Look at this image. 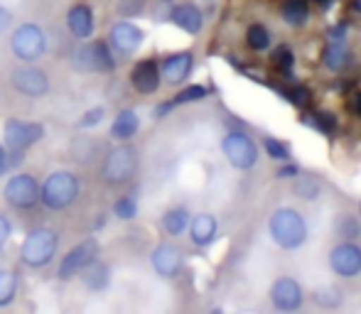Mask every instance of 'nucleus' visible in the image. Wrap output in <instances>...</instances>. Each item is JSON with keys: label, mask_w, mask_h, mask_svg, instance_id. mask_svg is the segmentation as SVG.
Returning a JSON list of instances; mask_svg holds the SVG:
<instances>
[{"label": "nucleus", "mask_w": 361, "mask_h": 314, "mask_svg": "<svg viewBox=\"0 0 361 314\" xmlns=\"http://www.w3.org/2000/svg\"><path fill=\"white\" fill-rule=\"evenodd\" d=\"M104 118H106V108H104V106H94V108H89L84 115H81L79 128H96V125H99Z\"/></svg>", "instance_id": "37"}, {"label": "nucleus", "mask_w": 361, "mask_h": 314, "mask_svg": "<svg viewBox=\"0 0 361 314\" xmlns=\"http://www.w3.org/2000/svg\"><path fill=\"white\" fill-rule=\"evenodd\" d=\"M10 81H13V89L18 91V94L27 96V99H39V96H44L49 91L47 72H42V69H37V67L15 69Z\"/></svg>", "instance_id": "13"}, {"label": "nucleus", "mask_w": 361, "mask_h": 314, "mask_svg": "<svg viewBox=\"0 0 361 314\" xmlns=\"http://www.w3.org/2000/svg\"><path fill=\"white\" fill-rule=\"evenodd\" d=\"M162 3H172V0H162Z\"/></svg>", "instance_id": "46"}, {"label": "nucleus", "mask_w": 361, "mask_h": 314, "mask_svg": "<svg viewBox=\"0 0 361 314\" xmlns=\"http://www.w3.org/2000/svg\"><path fill=\"white\" fill-rule=\"evenodd\" d=\"M10 27H13V13H10L8 8H3V5H0V34L8 32Z\"/></svg>", "instance_id": "41"}, {"label": "nucleus", "mask_w": 361, "mask_h": 314, "mask_svg": "<svg viewBox=\"0 0 361 314\" xmlns=\"http://www.w3.org/2000/svg\"><path fill=\"white\" fill-rule=\"evenodd\" d=\"M3 196L13 209H32L35 204L39 201V184L32 175H13L8 182H5V189H3Z\"/></svg>", "instance_id": "8"}, {"label": "nucleus", "mask_w": 361, "mask_h": 314, "mask_svg": "<svg viewBox=\"0 0 361 314\" xmlns=\"http://www.w3.org/2000/svg\"><path fill=\"white\" fill-rule=\"evenodd\" d=\"M295 196L298 199H305V201H314L319 194H322V184H319V180H314V177H295V187H293Z\"/></svg>", "instance_id": "28"}, {"label": "nucleus", "mask_w": 361, "mask_h": 314, "mask_svg": "<svg viewBox=\"0 0 361 314\" xmlns=\"http://www.w3.org/2000/svg\"><path fill=\"white\" fill-rule=\"evenodd\" d=\"M18 295V275L13 270H0V307H8Z\"/></svg>", "instance_id": "29"}, {"label": "nucleus", "mask_w": 361, "mask_h": 314, "mask_svg": "<svg viewBox=\"0 0 361 314\" xmlns=\"http://www.w3.org/2000/svg\"><path fill=\"white\" fill-rule=\"evenodd\" d=\"M302 123H310L312 128H317L319 133H327V135H332L334 128H337V118H334V113H329V111H319V113L305 115Z\"/></svg>", "instance_id": "31"}, {"label": "nucleus", "mask_w": 361, "mask_h": 314, "mask_svg": "<svg viewBox=\"0 0 361 314\" xmlns=\"http://www.w3.org/2000/svg\"><path fill=\"white\" fill-rule=\"evenodd\" d=\"M114 214L118 216L121 221H130V219H135V216H138V199H135L133 194L121 196V199L116 201V206H114Z\"/></svg>", "instance_id": "32"}, {"label": "nucleus", "mask_w": 361, "mask_h": 314, "mask_svg": "<svg viewBox=\"0 0 361 314\" xmlns=\"http://www.w3.org/2000/svg\"><path fill=\"white\" fill-rule=\"evenodd\" d=\"M329 268L334 275L344 280H354L361 275V246L354 241H342L329 253Z\"/></svg>", "instance_id": "10"}, {"label": "nucleus", "mask_w": 361, "mask_h": 314, "mask_svg": "<svg viewBox=\"0 0 361 314\" xmlns=\"http://www.w3.org/2000/svg\"><path fill=\"white\" fill-rule=\"evenodd\" d=\"M281 18L290 27H302L310 23V0H283Z\"/></svg>", "instance_id": "23"}, {"label": "nucleus", "mask_w": 361, "mask_h": 314, "mask_svg": "<svg viewBox=\"0 0 361 314\" xmlns=\"http://www.w3.org/2000/svg\"><path fill=\"white\" fill-rule=\"evenodd\" d=\"M10 234H13V226H10V221L5 219L3 214H0V251H3L5 243L10 241Z\"/></svg>", "instance_id": "40"}, {"label": "nucleus", "mask_w": 361, "mask_h": 314, "mask_svg": "<svg viewBox=\"0 0 361 314\" xmlns=\"http://www.w3.org/2000/svg\"><path fill=\"white\" fill-rule=\"evenodd\" d=\"M192 69H195V54L192 52H175V54H170V57L162 59L160 77L165 84L180 86L190 79Z\"/></svg>", "instance_id": "16"}, {"label": "nucleus", "mask_w": 361, "mask_h": 314, "mask_svg": "<svg viewBox=\"0 0 361 314\" xmlns=\"http://www.w3.org/2000/svg\"><path fill=\"white\" fill-rule=\"evenodd\" d=\"M286 99L295 106V108H305V106L310 103V99H312V91L302 84H295L286 91Z\"/></svg>", "instance_id": "35"}, {"label": "nucleus", "mask_w": 361, "mask_h": 314, "mask_svg": "<svg viewBox=\"0 0 361 314\" xmlns=\"http://www.w3.org/2000/svg\"><path fill=\"white\" fill-rule=\"evenodd\" d=\"M349 62H352V52H349L347 42H329L327 49L322 52V67L327 72H344L349 67Z\"/></svg>", "instance_id": "21"}, {"label": "nucleus", "mask_w": 361, "mask_h": 314, "mask_svg": "<svg viewBox=\"0 0 361 314\" xmlns=\"http://www.w3.org/2000/svg\"><path fill=\"white\" fill-rule=\"evenodd\" d=\"M8 170V153H5V148L0 145V175Z\"/></svg>", "instance_id": "43"}, {"label": "nucleus", "mask_w": 361, "mask_h": 314, "mask_svg": "<svg viewBox=\"0 0 361 314\" xmlns=\"http://www.w3.org/2000/svg\"><path fill=\"white\" fill-rule=\"evenodd\" d=\"M138 165H140L138 150H135L133 145H118V148L109 150L101 175H104L106 184L118 187V184H126V182L133 180L135 172H138Z\"/></svg>", "instance_id": "4"}, {"label": "nucleus", "mask_w": 361, "mask_h": 314, "mask_svg": "<svg viewBox=\"0 0 361 314\" xmlns=\"http://www.w3.org/2000/svg\"><path fill=\"white\" fill-rule=\"evenodd\" d=\"M268 234H271L273 243L281 246L283 251H295L307 241V221L300 211L283 206L268 221Z\"/></svg>", "instance_id": "1"}, {"label": "nucleus", "mask_w": 361, "mask_h": 314, "mask_svg": "<svg viewBox=\"0 0 361 314\" xmlns=\"http://www.w3.org/2000/svg\"><path fill=\"white\" fill-rule=\"evenodd\" d=\"M271 302L276 310L281 312H295L302 307L305 302V292L295 277H278L271 287Z\"/></svg>", "instance_id": "14"}, {"label": "nucleus", "mask_w": 361, "mask_h": 314, "mask_svg": "<svg viewBox=\"0 0 361 314\" xmlns=\"http://www.w3.org/2000/svg\"><path fill=\"white\" fill-rule=\"evenodd\" d=\"M207 96H209V89H207V86L192 84V86H187V89H182L180 94H177L175 99L170 101V103H172V108H175V106H185V103H197V101H204Z\"/></svg>", "instance_id": "30"}, {"label": "nucleus", "mask_w": 361, "mask_h": 314, "mask_svg": "<svg viewBox=\"0 0 361 314\" xmlns=\"http://www.w3.org/2000/svg\"><path fill=\"white\" fill-rule=\"evenodd\" d=\"M263 150H266L268 157L276 160V162H288L290 160V148L278 138H263Z\"/></svg>", "instance_id": "34"}, {"label": "nucleus", "mask_w": 361, "mask_h": 314, "mask_svg": "<svg viewBox=\"0 0 361 314\" xmlns=\"http://www.w3.org/2000/svg\"><path fill=\"white\" fill-rule=\"evenodd\" d=\"M145 42V32L138 27V25L128 23V20H121L111 27V34H109V47L114 49L116 54L121 57H130L135 54Z\"/></svg>", "instance_id": "12"}, {"label": "nucleus", "mask_w": 361, "mask_h": 314, "mask_svg": "<svg viewBox=\"0 0 361 314\" xmlns=\"http://www.w3.org/2000/svg\"><path fill=\"white\" fill-rule=\"evenodd\" d=\"M276 175H278V180H295V177L300 175V170L295 165H283Z\"/></svg>", "instance_id": "42"}, {"label": "nucleus", "mask_w": 361, "mask_h": 314, "mask_svg": "<svg viewBox=\"0 0 361 314\" xmlns=\"http://www.w3.org/2000/svg\"><path fill=\"white\" fill-rule=\"evenodd\" d=\"M190 238H192V243L195 246H200V248H207V246H212L214 243V238H216V231H219V224H216V216H212V214H197V216H192L190 219Z\"/></svg>", "instance_id": "20"}, {"label": "nucleus", "mask_w": 361, "mask_h": 314, "mask_svg": "<svg viewBox=\"0 0 361 314\" xmlns=\"http://www.w3.org/2000/svg\"><path fill=\"white\" fill-rule=\"evenodd\" d=\"M273 64H276L283 74H290L295 67V52L288 47V44H281V47L273 49Z\"/></svg>", "instance_id": "33"}, {"label": "nucleus", "mask_w": 361, "mask_h": 314, "mask_svg": "<svg viewBox=\"0 0 361 314\" xmlns=\"http://www.w3.org/2000/svg\"><path fill=\"white\" fill-rule=\"evenodd\" d=\"M170 20H172V25H177V27L187 34H200L202 27H204V15H202V10L197 8L195 3L175 5L170 13Z\"/></svg>", "instance_id": "18"}, {"label": "nucleus", "mask_w": 361, "mask_h": 314, "mask_svg": "<svg viewBox=\"0 0 361 314\" xmlns=\"http://www.w3.org/2000/svg\"><path fill=\"white\" fill-rule=\"evenodd\" d=\"M145 10V0H118L121 18H138Z\"/></svg>", "instance_id": "38"}, {"label": "nucleus", "mask_w": 361, "mask_h": 314, "mask_svg": "<svg viewBox=\"0 0 361 314\" xmlns=\"http://www.w3.org/2000/svg\"><path fill=\"white\" fill-rule=\"evenodd\" d=\"M354 113H357L359 118H361V94L354 96Z\"/></svg>", "instance_id": "44"}, {"label": "nucleus", "mask_w": 361, "mask_h": 314, "mask_svg": "<svg viewBox=\"0 0 361 314\" xmlns=\"http://www.w3.org/2000/svg\"><path fill=\"white\" fill-rule=\"evenodd\" d=\"M246 44L253 49V52H268V49H271V44H273L271 30H268L266 25H261V23L248 25V30H246Z\"/></svg>", "instance_id": "26"}, {"label": "nucleus", "mask_w": 361, "mask_h": 314, "mask_svg": "<svg viewBox=\"0 0 361 314\" xmlns=\"http://www.w3.org/2000/svg\"><path fill=\"white\" fill-rule=\"evenodd\" d=\"M314 3H317L319 8H332V3H334V0H314Z\"/></svg>", "instance_id": "45"}, {"label": "nucleus", "mask_w": 361, "mask_h": 314, "mask_svg": "<svg viewBox=\"0 0 361 314\" xmlns=\"http://www.w3.org/2000/svg\"><path fill=\"white\" fill-rule=\"evenodd\" d=\"M160 64L155 62V59H143V62H138L133 67V72H130V84H133V89L138 91V94H155L157 89H160Z\"/></svg>", "instance_id": "17"}, {"label": "nucleus", "mask_w": 361, "mask_h": 314, "mask_svg": "<svg viewBox=\"0 0 361 314\" xmlns=\"http://www.w3.org/2000/svg\"><path fill=\"white\" fill-rule=\"evenodd\" d=\"M190 226V211L185 206H175V209H167L162 216V231L167 236H182Z\"/></svg>", "instance_id": "24"}, {"label": "nucleus", "mask_w": 361, "mask_h": 314, "mask_svg": "<svg viewBox=\"0 0 361 314\" xmlns=\"http://www.w3.org/2000/svg\"><path fill=\"white\" fill-rule=\"evenodd\" d=\"M221 153L236 170H253L258 165V145L243 130H228L221 140Z\"/></svg>", "instance_id": "6"}, {"label": "nucleus", "mask_w": 361, "mask_h": 314, "mask_svg": "<svg viewBox=\"0 0 361 314\" xmlns=\"http://www.w3.org/2000/svg\"><path fill=\"white\" fill-rule=\"evenodd\" d=\"M150 263L160 277H177L185 265V253L175 246V243H160L152 251Z\"/></svg>", "instance_id": "15"}, {"label": "nucleus", "mask_w": 361, "mask_h": 314, "mask_svg": "<svg viewBox=\"0 0 361 314\" xmlns=\"http://www.w3.org/2000/svg\"><path fill=\"white\" fill-rule=\"evenodd\" d=\"M10 49H13V54L20 62L35 64L47 52V34H44L42 27H37V25L25 23V25H20L13 32V37H10Z\"/></svg>", "instance_id": "5"}, {"label": "nucleus", "mask_w": 361, "mask_h": 314, "mask_svg": "<svg viewBox=\"0 0 361 314\" xmlns=\"http://www.w3.org/2000/svg\"><path fill=\"white\" fill-rule=\"evenodd\" d=\"M81 277H84L86 287L94 292H101L106 290V285L111 282V268L109 265H101V263H91L89 268H84L81 270Z\"/></svg>", "instance_id": "25"}, {"label": "nucleus", "mask_w": 361, "mask_h": 314, "mask_svg": "<svg viewBox=\"0 0 361 314\" xmlns=\"http://www.w3.org/2000/svg\"><path fill=\"white\" fill-rule=\"evenodd\" d=\"M57 248H59V236L57 231L52 229H35L25 236L23 246H20V260L25 263L27 268H39L49 265L57 256Z\"/></svg>", "instance_id": "3"}, {"label": "nucleus", "mask_w": 361, "mask_h": 314, "mask_svg": "<svg viewBox=\"0 0 361 314\" xmlns=\"http://www.w3.org/2000/svg\"><path fill=\"white\" fill-rule=\"evenodd\" d=\"M337 234L342 238H347V241L359 238V224L354 221V216H349V214H339L337 216Z\"/></svg>", "instance_id": "36"}, {"label": "nucleus", "mask_w": 361, "mask_h": 314, "mask_svg": "<svg viewBox=\"0 0 361 314\" xmlns=\"http://www.w3.org/2000/svg\"><path fill=\"white\" fill-rule=\"evenodd\" d=\"M99 251L101 248H99V243H96V238H86V241L76 243L72 251L62 258V265H59V270H57L59 280H72V277L81 275V270L89 268L91 263L99 258Z\"/></svg>", "instance_id": "9"}, {"label": "nucleus", "mask_w": 361, "mask_h": 314, "mask_svg": "<svg viewBox=\"0 0 361 314\" xmlns=\"http://www.w3.org/2000/svg\"><path fill=\"white\" fill-rule=\"evenodd\" d=\"M347 32H349V25L339 23V25H334V27L327 30V39L329 42H347Z\"/></svg>", "instance_id": "39"}, {"label": "nucleus", "mask_w": 361, "mask_h": 314, "mask_svg": "<svg viewBox=\"0 0 361 314\" xmlns=\"http://www.w3.org/2000/svg\"><path fill=\"white\" fill-rule=\"evenodd\" d=\"M138 130H140L138 113H135V111H130V108H126V111H121V113L116 115L114 125H111V138L126 143V140L135 138V133H138Z\"/></svg>", "instance_id": "22"}, {"label": "nucleus", "mask_w": 361, "mask_h": 314, "mask_svg": "<svg viewBox=\"0 0 361 314\" xmlns=\"http://www.w3.org/2000/svg\"><path fill=\"white\" fill-rule=\"evenodd\" d=\"M42 138H44L42 123H27V120H18V118H10L5 123V145L13 153H25V150L32 148Z\"/></svg>", "instance_id": "11"}, {"label": "nucleus", "mask_w": 361, "mask_h": 314, "mask_svg": "<svg viewBox=\"0 0 361 314\" xmlns=\"http://www.w3.org/2000/svg\"><path fill=\"white\" fill-rule=\"evenodd\" d=\"M76 196H79V177L67 170L52 172L39 187V201L52 211L69 209L76 201Z\"/></svg>", "instance_id": "2"}, {"label": "nucleus", "mask_w": 361, "mask_h": 314, "mask_svg": "<svg viewBox=\"0 0 361 314\" xmlns=\"http://www.w3.org/2000/svg\"><path fill=\"white\" fill-rule=\"evenodd\" d=\"M312 302L319 307H327V310H334L344 302V292L339 290L337 285H327V287H317L312 292Z\"/></svg>", "instance_id": "27"}, {"label": "nucleus", "mask_w": 361, "mask_h": 314, "mask_svg": "<svg viewBox=\"0 0 361 314\" xmlns=\"http://www.w3.org/2000/svg\"><path fill=\"white\" fill-rule=\"evenodd\" d=\"M74 67L79 72L109 74L116 69V57L106 42H84L74 52Z\"/></svg>", "instance_id": "7"}, {"label": "nucleus", "mask_w": 361, "mask_h": 314, "mask_svg": "<svg viewBox=\"0 0 361 314\" xmlns=\"http://www.w3.org/2000/svg\"><path fill=\"white\" fill-rule=\"evenodd\" d=\"M67 27H69V32H72L76 39H89L91 34H94L96 23H94V13H91L89 5L76 3L74 8H69Z\"/></svg>", "instance_id": "19"}]
</instances>
